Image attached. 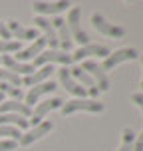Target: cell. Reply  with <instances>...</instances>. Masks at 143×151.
Here are the masks:
<instances>
[{"instance_id": "1", "label": "cell", "mask_w": 143, "mask_h": 151, "mask_svg": "<svg viewBox=\"0 0 143 151\" xmlns=\"http://www.w3.org/2000/svg\"><path fill=\"white\" fill-rule=\"evenodd\" d=\"M66 24H68V30H70V36H72V42H78L80 48L90 44V36H88V32L82 28V8H78V6L70 8L68 18H66Z\"/></svg>"}, {"instance_id": "2", "label": "cell", "mask_w": 143, "mask_h": 151, "mask_svg": "<svg viewBox=\"0 0 143 151\" xmlns=\"http://www.w3.org/2000/svg\"><path fill=\"white\" fill-rule=\"evenodd\" d=\"M62 113L64 115H72L75 111H90V113H101L103 111V104L99 99L93 98H74L62 104Z\"/></svg>"}, {"instance_id": "3", "label": "cell", "mask_w": 143, "mask_h": 151, "mask_svg": "<svg viewBox=\"0 0 143 151\" xmlns=\"http://www.w3.org/2000/svg\"><path fill=\"white\" fill-rule=\"evenodd\" d=\"M72 52H64V50H44V52L34 58V64L36 66H52V64H62V68H68L72 64ZM32 64V66H34Z\"/></svg>"}, {"instance_id": "4", "label": "cell", "mask_w": 143, "mask_h": 151, "mask_svg": "<svg viewBox=\"0 0 143 151\" xmlns=\"http://www.w3.org/2000/svg\"><path fill=\"white\" fill-rule=\"evenodd\" d=\"M82 70H83L88 76H90L93 82H96L99 93H101V91H109V86H111V82H109V76H107V72H103V70H101V66H99L98 62H93V60H83V62H82Z\"/></svg>"}, {"instance_id": "5", "label": "cell", "mask_w": 143, "mask_h": 151, "mask_svg": "<svg viewBox=\"0 0 143 151\" xmlns=\"http://www.w3.org/2000/svg\"><path fill=\"white\" fill-rule=\"evenodd\" d=\"M62 104H64V99H60V98H48V99H44V101H38L36 106H34V109H32V113H30L28 123H30L32 127L38 125V123H42L46 115L50 111H54V109L62 107Z\"/></svg>"}, {"instance_id": "6", "label": "cell", "mask_w": 143, "mask_h": 151, "mask_svg": "<svg viewBox=\"0 0 143 151\" xmlns=\"http://www.w3.org/2000/svg\"><path fill=\"white\" fill-rule=\"evenodd\" d=\"M139 58V52H137L135 48H119V50H115V52H109L103 64H101V70L107 72V70H113L115 66H119L123 62L127 60H137Z\"/></svg>"}, {"instance_id": "7", "label": "cell", "mask_w": 143, "mask_h": 151, "mask_svg": "<svg viewBox=\"0 0 143 151\" xmlns=\"http://www.w3.org/2000/svg\"><path fill=\"white\" fill-rule=\"evenodd\" d=\"M91 24H93V28H96L98 32H101L103 36L115 38V40L125 36V28H123V26H117V24H113V22H107L99 12H93V14H91Z\"/></svg>"}, {"instance_id": "8", "label": "cell", "mask_w": 143, "mask_h": 151, "mask_svg": "<svg viewBox=\"0 0 143 151\" xmlns=\"http://www.w3.org/2000/svg\"><path fill=\"white\" fill-rule=\"evenodd\" d=\"M52 129H54V123L44 119L42 123H38V125L30 127L26 133H22V137H20V141H18V143L22 145V147H28V145H32L34 141H38V139H42L44 135H48Z\"/></svg>"}, {"instance_id": "9", "label": "cell", "mask_w": 143, "mask_h": 151, "mask_svg": "<svg viewBox=\"0 0 143 151\" xmlns=\"http://www.w3.org/2000/svg\"><path fill=\"white\" fill-rule=\"evenodd\" d=\"M56 90H58V83H54L52 80H50V82H44V83H38V86L30 88L28 93L24 96V104L28 107H32L34 104H38L40 99L44 98V96H48V93H52V91H56Z\"/></svg>"}, {"instance_id": "10", "label": "cell", "mask_w": 143, "mask_h": 151, "mask_svg": "<svg viewBox=\"0 0 143 151\" xmlns=\"http://www.w3.org/2000/svg\"><path fill=\"white\" fill-rule=\"evenodd\" d=\"M46 48H48V40H46L44 36H38L28 48H24V50H20V52H16L14 60L22 62V64H28V60H34L36 56H40V54L44 52Z\"/></svg>"}, {"instance_id": "11", "label": "cell", "mask_w": 143, "mask_h": 151, "mask_svg": "<svg viewBox=\"0 0 143 151\" xmlns=\"http://www.w3.org/2000/svg\"><path fill=\"white\" fill-rule=\"evenodd\" d=\"M91 56H98V58H103L106 60L109 56V50L106 46H99V44H88V46H82L78 48L74 54H72V60L74 62H83V60H90Z\"/></svg>"}, {"instance_id": "12", "label": "cell", "mask_w": 143, "mask_h": 151, "mask_svg": "<svg viewBox=\"0 0 143 151\" xmlns=\"http://www.w3.org/2000/svg\"><path fill=\"white\" fill-rule=\"evenodd\" d=\"M70 74L74 76V80L80 83V86H82L83 90H86V93H88L90 98L98 99V96H99L98 86H96V82H93L90 76H88V74L82 70V66H74V68H70Z\"/></svg>"}, {"instance_id": "13", "label": "cell", "mask_w": 143, "mask_h": 151, "mask_svg": "<svg viewBox=\"0 0 143 151\" xmlns=\"http://www.w3.org/2000/svg\"><path fill=\"white\" fill-rule=\"evenodd\" d=\"M72 6V2L68 0H60V2H34V12L40 16H60L64 10H68Z\"/></svg>"}, {"instance_id": "14", "label": "cell", "mask_w": 143, "mask_h": 151, "mask_svg": "<svg viewBox=\"0 0 143 151\" xmlns=\"http://www.w3.org/2000/svg\"><path fill=\"white\" fill-rule=\"evenodd\" d=\"M58 80H60V83L72 93V96H75V98H88L86 90L74 80V76L70 74V68H60L58 70Z\"/></svg>"}, {"instance_id": "15", "label": "cell", "mask_w": 143, "mask_h": 151, "mask_svg": "<svg viewBox=\"0 0 143 151\" xmlns=\"http://www.w3.org/2000/svg\"><path fill=\"white\" fill-rule=\"evenodd\" d=\"M54 30L58 34V42H60V50L64 52H70L72 50V36H70V30H68V24H66V18H62V16H54Z\"/></svg>"}, {"instance_id": "16", "label": "cell", "mask_w": 143, "mask_h": 151, "mask_svg": "<svg viewBox=\"0 0 143 151\" xmlns=\"http://www.w3.org/2000/svg\"><path fill=\"white\" fill-rule=\"evenodd\" d=\"M34 26H36L38 30L44 32V38L48 40V46L52 48V50H58L60 48V42H58V34L54 30V24L50 22V18H44V16H36L34 18Z\"/></svg>"}, {"instance_id": "17", "label": "cell", "mask_w": 143, "mask_h": 151, "mask_svg": "<svg viewBox=\"0 0 143 151\" xmlns=\"http://www.w3.org/2000/svg\"><path fill=\"white\" fill-rule=\"evenodd\" d=\"M4 24H6L10 36L18 38V42H20V40H32V42H34V40L40 36L36 28H26V26H22L20 22H16V20H8V22H4Z\"/></svg>"}, {"instance_id": "18", "label": "cell", "mask_w": 143, "mask_h": 151, "mask_svg": "<svg viewBox=\"0 0 143 151\" xmlns=\"http://www.w3.org/2000/svg\"><path fill=\"white\" fill-rule=\"evenodd\" d=\"M0 64H4V70H8L16 76H24V78L36 72L32 64H22V62L14 60L12 56H0Z\"/></svg>"}, {"instance_id": "19", "label": "cell", "mask_w": 143, "mask_h": 151, "mask_svg": "<svg viewBox=\"0 0 143 151\" xmlns=\"http://www.w3.org/2000/svg\"><path fill=\"white\" fill-rule=\"evenodd\" d=\"M2 113H16V115H22V117H30L32 107H28L24 101H18V99H4L0 104V115Z\"/></svg>"}, {"instance_id": "20", "label": "cell", "mask_w": 143, "mask_h": 151, "mask_svg": "<svg viewBox=\"0 0 143 151\" xmlns=\"http://www.w3.org/2000/svg\"><path fill=\"white\" fill-rule=\"evenodd\" d=\"M52 74H54V66H42V68L36 70L34 74L22 78V86H30V88H34V86H38V83L48 82V78H50Z\"/></svg>"}, {"instance_id": "21", "label": "cell", "mask_w": 143, "mask_h": 151, "mask_svg": "<svg viewBox=\"0 0 143 151\" xmlns=\"http://www.w3.org/2000/svg\"><path fill=\"white\" fill-rule=\"evenodd\" d=\"M0 125H10V127H16V129H20V131L30 127L28 117L16 115V113H2L0 115Z\"/></svg>"}, {"instance_id": "22", "label": "cell", "mask_w": 143, "mask_h": 151, "mask_svg": "<svg viewBox=\"0 0 143 151\" xmlns=\"http://www.w3.org/2000/svg\"><path fill=\"white\" fill-rule=\"evenodd\" d=\"M133 143H135V133L131 127H125L121 131V143L117 151H133Z\"/></svg>"}, {"instance_id": "23", "label": "cell", "mask_w": 143, "mask_h": 151, "mask_svg": "<svg viewBox=\"0 0 143 151\" xmlns=\"http://www.w3.org/2000/svg\"><path fill=\"white\" fill-rule=\"evenodd\" d=\"M0 93L2 96H8L10 99H18V101H24V93L20 88L16 86H10V83H0Z\"/></svg>"}, {"instance_id": "24", "label": "cell", "mask_w": 143, "mask_h": 151, "mask_svg": "<svg viewBox=\"0 0 143 151\" xmlns=\"http://www.w3.org/2000/svg\"><path fill=\"white\" fill-rule=\"evenodd\" d=\"M22 44L18 40H0V54L2 56H10L12 52H20Z\"/></svg>"}, {"instance_id": "25", "label": "cell", "mask_w": 143, "mask_h": 151, "mask_svg": "<svg viewBox=\"0 0 143 151\" xmlns=\"http://www.w3.org/2000/svg\"><path fill=\"white\" fill-rule=\"evenodd\" d=\"M22 137V131L16 127H10V125H0V139H10V141H20Z\"/></svg>"}, {"instance_id": "26", "label": "cell", "mask_w": 143, "mask_h": 151, "mask_svg": "<svg viewBox=\"0 0 143 151\" xmlns=\"http://www.w3.org/2000/svg\"><path fill=\"white\" fill-rule=\"evenodd\" d=\"M0 83H10V86L20 88V86H22V78L16 76V74H12V72H8V70L0 68Z\"/></svg>"}, {"instance_id": "27", "label": "cell", "mask_w": 143, "mask_h": 151, "mask_svg": "<svg viewBox=\"0 0 143 151\" xmlns=\"http://www.w3.org/2000/svg\"><path fill=\"white\" fill-rule=\"evenodd\" d=\"M18 147L16 141H10V139H0V151H14Z\"/></svg>"}, {"instance_id": "28", "label": "cell", "mask_w": 143, "mask_h": 151, "mask_svg": "<svg viewBox=\"0 0 143 151\" xmlns=\"http://www.w3.org/2000/svg\"><path fill=\"white\" fill-rule=\"evenodd\" d=\"M131 101H133V104L141 109V113H143V91H135V93H131Z\"/></svg>"}, {"instance_id": "29", "label": "cell", "mask_w": 143, "mask_h": 151, "mask_svg": "<svg viewBox=\"0 0 143 151\" xmlns=\"http://www.w3.org/2000/svg\"><path fill=\"white\" fill-rule=\"evenodd\" d=\"M0 40H12V36H10V32H8L6 24L0 20Z\"/></svg>"}, {"instance_id": "30", "label": "cell", "mask_w": 143, "mask_h": 151, "mask_svg": "<svg viewBox=\"0 0 143 151\" xmlns=\"http://www.w3.org/2000/svg\"><path fill=\"white\" fill-rule=\"evenodd\" d=\"M133 151H143V131L139 133V137H137L135 143H133Z\"/></svg>"}, {"instance_id": "31", "label": "cell", "mask_w": 143, "mask_h": 151, "mask_svg": "<svg viewBox=\"0 0 143 151\" xmlns=\"http://www.w3.org/2000/svg\"><path fill=\"white\" fill-rule=\"evenodd\" d=\"M139 60H141V66H143V56H139ZM141 88H143V78H141Z\"/></svg>"}, {"instance_id": "32", "label": "cell", "mask_w": 143, "mask_h": 151, "mask_svg": "<svg viewBox=\"0 0 143 151\" xmlns=\"http://www.w3.org/2000/svg\"><path fill=\"white\" fill-rule=\"evenodd\" d=\"M4 99H6V98H4V96H2V93H0V104H2V101H4Z\"/></svg>"}]
</instances>
